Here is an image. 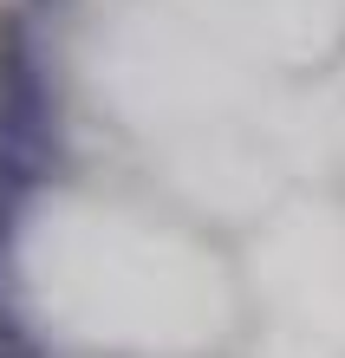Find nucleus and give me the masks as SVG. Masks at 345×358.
Returning a JSON list of instances; mask_svg holds the SVG:
<instances>
[{"label":"nucleus","instance_id":"1","mask_svg":"<svg viewBox=\"0 0 345 358\" xmlns=\"http://www.w3.org/2000/svg\"><path fill=\"white\" fill-rule=\"evenodd\" d=\"M0 358H39V345L20 332V320L13 313H0Z\"/></svg>","mask_w":345,"mask_h":358}]
</instances>
